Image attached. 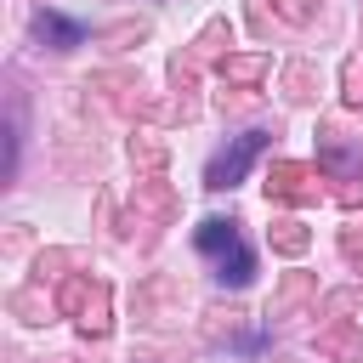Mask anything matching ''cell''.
Segmentation results:
<instances>
[{
  "label": "cell",
  "mask_w": 363,
  "mask_h": 363,
  "mask_svg": "<svg viewBox=\"0 0 363 363\" xmlns=\"http://www.w3.org/2000/svg\"><path fill=\"white\" fill-rule=\"evenodd\" d=\"M255 147H261V136H244V142H238V147H233L227 159H216V170H210V182H216V187H227V182H233V176H238V170H244V164L255 159Z\"/></svg>",
  "instance_id": "cell-1"
}]
</instances>
